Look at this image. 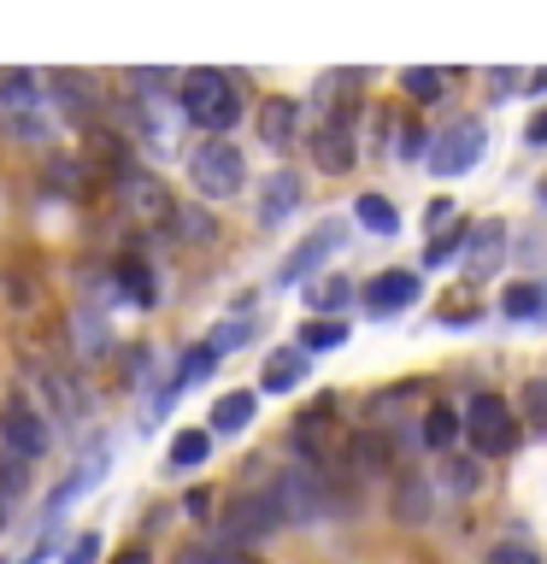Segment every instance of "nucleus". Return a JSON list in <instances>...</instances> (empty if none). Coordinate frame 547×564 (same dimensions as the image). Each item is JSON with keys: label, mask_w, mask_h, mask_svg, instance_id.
<instances>
[{"label": "nucleus", "mask_w": 547, "mask_h": 564, "mask_svg": "<svg viewBox=\"0 0 547 564\" xmlns=\"http://www.w3.org/2000/svg\"><path fill=\"white\" fill-rule=\"evenodd\" d=\"M176 88H183V95H176V106H183V118H189L201 135H229V130L242 123V112H247L236 77H229V70H218V65L183 70V77H176Z\"/></svg>", "instance_id": "1"}, {"label": "nucleus", "mask_w": 547, "mask_h": 564, "mask_svg": "<svg viewBox=\"0 0 547 564\" xmlns=\"http://www.w3.org/2000/svg\"><path fill=\"white\" fill-rule=\"evenodd\" d=\"M189 183L201 200H229V194H242L247 188V159L236 141H224V135H206L201 148L189 153Z\"/></svg>", "instance_id": "2"}, {"label": "nucleus", "mask_w": 547, "mask_h": 564, "mask_svg": "<svg viewBox=\"0 0 547 564\" xmlns=\"http://www.w3.org/2000/svg\"><path fill=\"white\" fill-rule=\"evenodd\" d=\"M465 435L471 447L483 458H506L512 447H518V423H512V405L501 394H476L465 405Z\"/></svg>", "instance_id": "3"}, {"label": "nucleus", "mask_w": 547, "mask_h": 564, "mask_svg": "<svg viewBox=\"0 0 547 564\" xmlns=\"http://www.w3.org/2000/svg\"><path fill=\"white\" fill-rule=\"evenodd\" d=\"M282 518H277V500H271V488L265 494H242V500H229V511H224V523H218V541L229 546V553H247L254 541H265L277 529Z\"/></svg>", "instance_id": "4"}, {"label": "nucleus", "mask_w": 547, "mask_h": 564, "mask_svg": "<svg viewBox=\"0 0 547 564\" xmlns=\"http://www.w3.org/2000/svg\"><path fill=\"white\" fill-rule=\"evenodd\" d=\"M436 148L423 153L430 159V171L436 176H465V171H476V159L489 153V130H483V118H459L448 135H430Z\"/></svg>", "instance_id": "5"}, {"label": "nucleus", "mask_w": 547, "mask_h": 564, "mask_svg": "<svg viewBox=\"0 0 547 564\" xmlns=\"http://www.w3.org/2000/svg\"><path fill=\"white\" fill-rule=\"evenodd\" d=\"M0 447H7L12 458H42L47 447H53V435H47V417L35 412V405L24 400V394H12L7 405H0Z\"/></svg>", "instance_id": "6"}, {"label": "nucleus", "mask_w": 547, "mask_h": 564, "mask_svg": "<svg viewBox=\"0 0 547 564\" xmlns=\"http://www.w3.org/2000/svg\"><path fill=\"white\" fill-rule=\"evenodd\" d=\"M271 500H277V518L282 523H318V518H330V494H324V482H318V470H282L277 488H271Z\"/></svg>", "instance_id": "7"}, {"label": "nucleus", "mask_w": 547, "mask_h": 564, "mask_svg": "<svg viewBox=\"0 0 547 564\" xmlns=\"http://www.w3.org/2000/svg\"><path fill=\"white\" fill-rule=\"evenodd\" d=\"M342 236H347V224H342V218H324V224H318L307 241L294 247L289 259L277 264V289H294V282H312V276H318V264H324V259L335 253V247H342Z\"/></svg>", "instance_id": "8"}, {"label": "nucleus", "mask_w": 547, "mask_h": 564, "mask_svg": "<svg viewBox=\"0 0 547 564\" xmlns=\"http://www.w3.org/2000/svg\"><path fill=\"white\" fill-rule=\"evenodd\" d=\"M47 83H53V100H60L71 130H95L100 106H106V95H95V77H88V70H53Z\"/></svg>", "instance_id": "9"}, {"label": "nucleus", "mask_w": 547, "mask_h": 564, "mask_svg": "<svg viewBox=\"0 0 547 564\" xmlns=\"http://www.w3.org/2000/svg\"><path fill=\"white\" fill-rule=\"evenodd\" d=\"M418 294H423L418 271H383V276L365 282V312L371 317H395L406 306H418Z\"/></svg>", "instance_id": "10"}, {"label": "nucleus", "mask_w": 547, "mask_h": 564, "mask_svg": "<svg viewBox=\"0 0 547 564\" xmlns=\"http://www.w3.org/2000/svg\"><path fill=\"white\" fill-rule=\"evenodd\" d=\"M465 282H489L494 271L506 264V229L501 224H476V229H465Z\"/></svg>", "instance_id": "11"}, {"label": "nucleus", "mask_w": 547, "mask_h": 564, "mask_svg": "<svg viewBox=\"0 0 547 564\" xmlns=\"http://www.w3.org/2000/svg\"><path fill=\"white\" fill-rule=\"evenodd\" d=\"M42 77L35 70H0V112H7V123H35V112H42Z\"/></svg>", "instance_id": "12"}, {"label": "nucleus", "mask_w": 547, "mask_h": 564, "mask_svg": "<svg viewBox=\"0 0 547 564\" xmlns=\"http://www.w3.org/2000/svg\"><path fill=\"white\" fill-rule=\"evenodd\" d=\"M259 141H265L271 153L294 148V141H300V100L265 95V100H259Z\"/></svg>", "instance_id": "13"}, {"label": "nucleus", "mask_w": 547, "mask_h": 564, "mask_svg": "<svg viewBox=\"0 0 547 564\" xmlns=\"http://www.w3.org/2000/svg\"><path fill=\"white\" fill-rule=\"evenodd\" d=\"M353 159H360V148H353V130L347 123H324V130L312 135V165L324 176H347Z\"/></svg>", "instance_id": "14"}, {"label": "nucleus", "mask_w": 547, "mask_h": 564, "mask_svg": "<svg viewBox=\"0 0 547 564\" xmlns=\"http://www.w3.org/2000/svg\"><path fill=\"white\" fill-rule=\"evenodd\" d=\"M307 352L300 347H277V352H265V370H259V394H294L300 382H307Z\"/></svg>", "instance_id": "15"}, {"label": "nucleus", "mask_w": 547, "mask_h": 564, "mask_svg": "<svg viewBox=\"0 0 547 564\" xmlns=\"http://www.w3.org/2000/svg\"><path fill=\"white\" fill-rule=\"evenodd\" d=\"M254 412H259V394H254V388H229V394L212 400V430H206V435H242L247 423H254Z\"/></svg>", "instance_id": "16"}, {"label": "nucleus", "mask_w": 547, "mask_h": 564, "mask_svg": "<svg viewBox=\"0 0 547 564\" xmlns=\"http://www.w3.org/2000/svg\"><path fill=\"white\" fill-rule=\"evenodd\" d=\"M294 206H300V176L294 171H271L265 176V194H259V224L277 229Z\"/></svg>", "instance_id": "17"}, {"label": "nucleus", "mask_w": 547, "mask_h": 564, "mask_svg": "<svg viewBox=\"0 0 547 564\" xmlns=\"http://www.w3.org/2000/svg\"><path fill=\"white\" fill-rule=\"evenodd\" d=\"M124 206L136 212V218H171V194L165 183H153V176H141V171H124Z\"/></svg>", "instance_id": "18"}, {"label": "nucleus", "mask_w": 547, "mask_h": 564, "mask_svg": "<svg viewBox=\"0 0 547 564\" xmlns=\"http://www.w3.org/2000/svg\"><path fill=\"white\" fill-rule=\"evenodd\" d=\"M112 282H118V294L130 300V306H153V300H159V289H153V271H148V259H136V253L112 259Z\"/></svg>", "instance_id": "19"}, {"label": "nucleus", "mask_w": 547, "mask_h": 564, "mask_svg": "<svg viewBox=\"0 0 547 564\" xmlns=\"http://www.w3.org/2000/svg\"><path fill=\"white\" fill-rule=\"evenodd\" d=\"M347 458H353V470H388L395 465V447H388L383 430H360L347 441Z\"/></svg>", "instance_id": "20"}, {"label": "nucleus", "mask_w": 547, "mask_h": 564, "mask_svg": "<svg viewBox=\"0 0 547 564\" xmlns=\"http://www.w3.org/2000/svg\"><path fill=\"white\" fill-rule=\"evenodd\" d=\"M353 300V282L347 276H312L307 282V306L318 312V317H335Z\"/></svg>", "instance_id": "21"}, {"label": "nucleus", "mask_w": 547, "mask_h": 564, "mask_svg": "<svg viewBox=\"0 0 547 564\" xmlns=\"http://www.w3.org/2000/svg\"><path fill=\"white\" fill-rule=\"evenodd\" d=\"M165 458H171V470H201L206 458H212V435L206 430H176Z\"/></svg>", "instance_id": "22"}, {"label": "nucleus", "mask_w": 547, "mask_h": 564, "mask_svg": "<svg viewBox=\"0 0 547 564\" xmlns=\"http://www.w3.org/2000/svg\"><path fill=\"white\" fill-rule=\"evenodd\" d=\"M353 218H360L371 236H400V212L383 200V194H360V200H353Z\"/></svg>", "instance_id": "23"}, {"label": "nucleus", "mask_w": 547, "mask_h": 564, "mask_svg": "<svg viewBox=\"0 0 547 564\" xmlns=\"http://www.w3.org/2000/svg\"><path fill=\"white\" fill-rule=\"evenodd\" d=\"M536 312H541V282H512V289L501 294L506 324H536Z\"/></svg>", "instance_id": "24"}, {"label": "nucleus", "mask_w": 547, "mask_h": 564, "mask_svg": "<svg viewBox=\"0 0 547 564\" xmlns=\"http://www.w3.org/2000/svg\"><path fill=\"white\" fill-rule=\"evenodd\" d=\"M347 341V324H342V317H312V324H300V352H307V359H312V352H330V347H342Z\"/></svg>", "instance_id": "25"}, {"label": "nucleus", "mask_w": 547, "mask_h": 564, "mask_svg": "<svg viewBox=\"0 0 547 564\" xmlns=\"http://www.w3.org/2000/svg\"><path fill=\"white\" fill-rule=\"evenodd\" d=\"M459 441V412L453 405H430V412H423V447H453Z\"/></svg>", "instance_id": "26"}, {"label": "nucleus", "mask_w": 547, "mask_h": 564, "mask_svg": "<svg viewBox=\"0 0 547 564\" xmlns=\"http://www.w3.org/2000/svg\"><path fill=\"white\" fill-rule=\"evenodd\" d=\"M395 518L400 523H423V518H430V488H423L418 476H406V482L395 488Z\"/></svg>", "instance_id": "27"}, {"label": "nucleus", "mask_w": 547, "mask_h": 564, "mask_svg": "<svg viewBox=\"0 0 547 564\" xmlns=\"http://www.w3.org/2000/svg\"><path fill=\"white\" fill-rule=\"evenodd\" d=\"M400 88H406L418 106H430V100H441L448 77H441V70H430V65H412V70H400Z\"/></svg>", "instance_id": "28"}, {"label": "nucleus", "mask_w": 547, "mask_h": 564, "mask_svg": "<svg viewBox=\"0 0 547 564\" xmlns=\"http://www.w3.org/2000/svg\"><path fill=\"white\" fill-rule=\"evenodd\" d=\"M171 229L183 241H212V236H218V224H212L201 206H171Z\"/></svg>", "instance_id": "29"}, {"label": "nucleus", "mask_w": 547, "mask_h": 564, "mask_svg": "<svg viewBox=\"0 0 547 564\" xmlns=\"http://www.w3.org/2000/svg\"><path fill=\"white\" fill-rule=\"evenodd\" d=\"M242 341H254V324H247V317H224V324L206 335V347L218 352V359H224V352H236Z\"/></svg>", "instance_id": "30"}, {"label": "nucleus", "mask_w": 547, "mask_h": 564, "mask_svg": "<svg viewBox=\"0 0 547 564\" xmlns=\"http://www.w3.org/2000/svg\"><path fill=\"white\" fill-rule=\"evenodd\" d=\"M24 488H30V470H24V458L0 453V500H7V494H24Z\"/></svg>", "instance_id": "31"}, {"label": "nucleus", "mask_w": 547, "mask_h": 564, "mask_svg": "<svg viewBox=\"0 0 547 564\" xmlns=\"http://www.w3.org/2000/svg\"><path fill=\"white\" fill-rule=\"evenodd\" d=\"M524 417L547 430V377H529V382H524Z\"/></svg>", "instance_id": "32"}, {"label": "nucleus", "mask_w": 547, "mask_h": 564, "mask_svg": "<svg viewBox=\"0 0 547 564\" xmlns=\"http://www.w3.org/2000/svg\"><path fill=\"white\" fill-rule=\"evenodd\" d=\"M459 247H465V229H448V236H436L430 241V253H423V264H448Z\"/></svg>", "instance_id": "33"}, {"label": "nucleus", "mask_w": 547, "mask_h": 564, "mask_svg": "<svg viewBox=\"0 0 547 564\" xmlns=\"http://www.w3.org/2000/svg\"><path fill=\"white\" fill-rule=\"evenodd\" d=\"M430 153V130H423V123H406L400 130V159H423Z\"/></svg>", "instance_id": "34"}, {"label": "nucleus", "mask_w": 547, "mask_h": 564, "mask_svg": "<svg viewBox=\"0 0 547 564\" xmlns=\"http://www.w3.org/2000/svg\"><path fill=\"white\" fill-rule=\"evenodd\" d=\"M95 558H100V535H95V529L65 546V564H95Z\"/></svg>", "instance_id": "35"}, {"label": "nucleus", "mask_w": 547, "mask_h": 564, "mask_svg": "<svg viewBox=\"0 0 547 564\" xmlns=\"http://www.w3.org/2000/svg\"><path fill=\"white\" fill-rule=\"evenodd\" d=\"M489 564H541V558L529 553V546H512V541H501V546L489 553Z\"/></svg>", "instance_id": "36"}, {"label": "nucleus", "mask_w": 547, "mask_h": 564, "mask_svg": "<svg viewBox=\"0 0 547 564\" xmlns=\"http://www.w3.org/2000/svg\"><path fill=\"white\" fill-rule=\"evenodd\" d=\"M476 482H483V476H476V465H448V488H453V494H471Z\"/></svg>", "instance_id": "37"}, {"label": "nucleus", "mask_w": 547, "mask_h": 564, "mask_svg": "<svg viewBox=\"0 0 547 564\" xmlns=\"http://www.w3.org/2000/svg\"><path fill=\"white\" fill-rule=\"evenodd\" d=\"M130 83H136V88H171L176 77H171V70H153V65H141V70H130Z\"/></svg>", "instance_id": "38"}, {"label": "nucleus", "mask_w": 547, "mask_h": 564, "mask_svg": "<svg viewBox=\"0 0 547 564\" xmlns=\"http://www.w3.org/2000/svg\"><path fill=\"white\" fill-rule=\"evenodd\" d=\"M183 511L206 523V511H212V488H189V494H183Z\"/></svg>", "instance_id": "39"}, {"label": "nucleus", "mask_w": 547, "mask_h": 564, "mask_svg": "<svg viewBox=\"0 0 547 564\" xmlns=\"http://www.w3.org/2000/svg\"><path fill=\"white\" fill-rule=\"evenodd\" d=\"M524 141H529V148H547V106H541V112H529V123H524Z\"/></svg>", "instance_id": "40"}, {"label": "nucleus", "mask_w": 547, "mask_h": 564, "mask_svg": "<svg viewBox=\"0 0 547 564\" xmlns=\"http://www.w3.org/2000/svg\"><path fill=\"white\" fill-rule=\"evenodd\" d=\"M176 564H218V546H183V553H176Z\"/></svg>", "instance_id": "41"}, {"label": "nucleus", "mask_w": 547, "mask_h": 564, "mask_svg": "<svg viewBox=\"0 0 547 564\" xmlns=\"http://www.w3.org/2000/svg\"><path fill=\"white\" fill-rule=\"evenodd\" d=\"M489 83L501 88V95H494V100H506V88H518L524 77H518V70H489Z\"/></svg>", "instance_id": "42"}, {"label": "nucleus", "mask_w": 547, "mask_h": 564, "mask_svg": "<svg viewBox=\"0 0 547 564\" xmlns=\"http://www.w3.org/2000/svg\"><path fill=\"white\" fill-rule=\"evenodd\" d=\"M112 564H148V553H141V546H130V553H118Z\"/></svg>", "instance_id": "43"}, {"label": "nucleus", "mask_w": 547, "mask_h": 564, "mask_svg": "<svg viewBox=\"0 0 547 564\" xmlns=\"http://www.w3.org/2000/svg\"><path fill=\"white\" fill-rule=\"evenodd\" d=\"M218 564H254L247 553H229V546H218Z\"/></svg>", "instance_id": "44"}, {"label": "nucleus", "mask_w": 547, "mask_h": 564, "mask_svg": "<svg viewBox=\"0 0 547 564\" xmlns=\"http://www.w3.org/2000/svg\"><path fill=\"white\" fill-rule=\"evenodd\" d=\"M536 324H547V282H541V312H536Z\"/></svg>", "instance_id": "45"}, {"label": "nucleus", "mask_w": 547, "mask_h": 564, "mask_svg": "<svg viewBox=\"0 0 547 564\" xmlns=\"http://www.w3.org/2000/svg\"><path fill=\"white\" fill-rule=\"evenodd\" d=\"M0 529H7V500H0Z\"/></svg>", "instance_id": "46"}, {"label": "nucleus", "mask_w": 547, "mask_h": 564, "mask_svg": "<svg viewBox=\"0 0 547 564\" xmlns=\"http://www.w3.org/2000/svg\"><path fill=\"white\" fill-rule=\"evenodd\" d=\"M541 206H547V183H541Z\"/></svg>", "instance_id": "47"}]
</instances>
